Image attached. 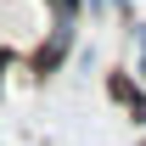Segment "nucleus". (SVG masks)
<instances>
[{"instance_id": "f257e3e1", "label": "nucleus", "mask_w": 146, "mask_h": 146, "mask_svg": "<svg viewBox=\"0 0 146 146\" xmlns=\"http://www.w3.org/2000/svg\"><path fill=\"white\" fill-rule=\"evenodd\" d=\"M79 51V23H51L45 34H39L34 56H28V68L39 73V79H51L56 68H68V56Z\"/></svg>"}, {"instance_id": "f03ea898", "label": "nucleus", "mask_w": 146, "mask_h": 146, "mask_svg": "<svg viewBox=\"0 0 146 146\" xmlns=\"http://www.w3.org/2000/svg\"><path fill=\"white\" fill-rule=\"evenodd\" d=\"M101 84H107V101H118L129 112V124H146V84L135 79V68H112Z\"/></svg>"}, {"instance_id": "7ed1b4c3", "label": "nucleus", "mask_w": 146, "mask_h": 146, "mask_svg": "<svg viewBox=\"0 0 146 146\" xmlns=\"http://www.w3.org/2000/svg\"><path fill=\"white\" fill-rule=\"evenodd\" d=\"M45 11H51V23H79L84 17V0H45Z\"/></svg>"}, {"instance_id": "20e7f679", "label": "nucleus", "mask_w": 146, "mask_h": 146, "mask_svg": "<svg viewBox=\"0 0 146 146\" xmlns=\"http://www.w3.org/2000/svg\"><path fill=\"white\" fill-rule=\"evenodd\" d=\"M129 39H135V79L146 84V23H141V17L129 23Z\"/></svg>"}, {"instance_id": "39448f33", "label": "nucleus", "mask_w": 146, "mask_h": 146, "mask_svg": "<svg viewBox=\"0 0 146 146\" xmlns=\"http://www.w3.org/2000/svg\"><path fill=\"white\" fill-rule=\"evenodd\" d=\"M84 11L90 17H112V0H84Z\"/></svg>"}, {"instance_id": "423d86ee", "label": "nucleus", "mask_w": 146, "mask_h": 146, "mask_svg": "<svg viewBox=\"0 0 146 146\" xmlns=\"http://www.w3.org/2000/svg\"><path fill=\"white\" fill-rule=\"evenodd\" d=\"M112 11H118L124 23H135V0H112Z\"/></svg>"}, {"instance_id": "0eeeda50", "label": "nucleus", "mask_w": 146, "mask_h": 146, "mask_svg": "<svg viewBox=\"0 0 146 146\" xmlns=\"http://www.w3.org/2000/svg\"><path fill=\"white\" fill-rule=\"evenodd\" d=\"M0 73H6V51H0Z\"/></svg>"}, {"instance_id": "6e6552de", "label": "nucleus", "mask_w": 146, "mask_h": 146, "mask_svg": "<svg viewBox=\"0 0 146 146\" xmlns=\"http://www.w3.org/2000/svg\"><path fill=\"white\" fill-rule=\"evenodd\" d=\"M141 146H146V141H141Z\"/></svg>"}]
</instances>
